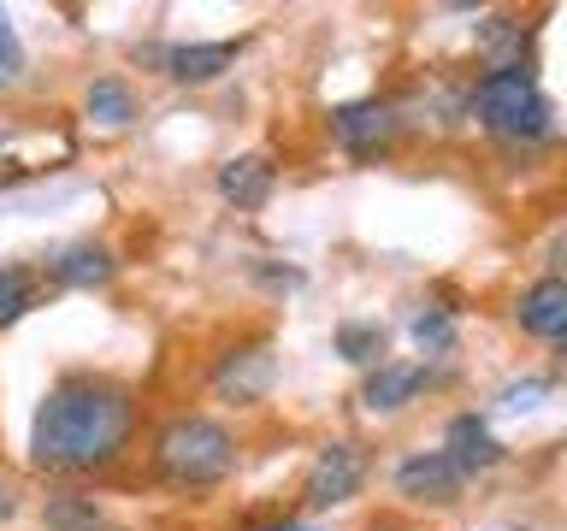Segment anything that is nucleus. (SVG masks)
Segmentation results:
<instances>
[{
    "mask_svg": "<svg viewBox=\"0 0 567 531\" xmlns=\"http://www.w3.org/2000/svg\"><path fill=\"white\" fill-rule=\"evenodd\" d=\"M136 402L118 378L71 372L42 396L30 419V460L42 472H101L131 449Z\"/></svg>",
    "mask_w": 567,
    "mask_h": 531,
    "instance_id": "1",
    "label": "nucleus"
},
{
    "mask_svg": "<svg viewBox=\"0 0 567 531\" xmlns=\"http://www.w3.org/2000/svg\"><path fill=\"white\" fill-rule=\"evenodd\" d=\"M148 460L172 490H213L237 472V437L207 414H172L154 431Z\"/></svg>",
    "mask_w": 567,
    "mask_h": 531,
    "instance_id": "2",
    "label": "nucleus"
},
{
    "mask_svg": "<svg viewBox=\"0 0 567 531\" xmlns=\"http://www.w3.org/2000/svg\"><path fill=\"white\" fill-rule=\"evenodd\" d=\"M467 113L496 142H538L549 131V101L532 71H485L467 95Z\"/></svg>",
    "mask_w": 567,
    "mask_h": 531,
    "instance_id": "3",
    "label": "nucleus"
},
{
    "mask_svg": "<svg viewBox=\"0 0 567 531\" xmlns=\"http://www.w3.org/2000/svg\"><path fill=\"white\" fill-rule=\"evenodd\" d=\"M367 485V449L361 442H326V449L313 455L308 478H301V496H308V508H343L354 502Z\"/></svg>",
    "mask_w": 567,
    "mask_h": 531,
    "instance_id": "4",
    "label": "nucleus"
},
{
    "mask_svg": "<svg viewBox=\"0 0 567 531\" xmlns=\"http://www.w3.org/2000/svg\"><path fill=\"white\" fill-rule=\"evenodd\" d=\"M396 131H402L396 106H390V101H379V95L331 106V136H337V148H343V154H354V159H372V154H384L390 142H396Z\"/></svg>",
    "mask_w": 567,
    "mask_h": 531,
    "instance_id": "5",
    "label": "nucleus"
},
{
    "mask_svg": "<svg viewBox=\"0 0 567 531\" xmlns=\"http://www.w3.org/2000/svg\"><path fill=\"white\" fill-rule=\"evenodd\" d=\"M243 42H172V48H136V60L159 65L172 83H213L237 65Z\"/></svg>",
    "mask_w": 567,
    "mask_h": 531,
    "instance_id": "6",
    "label": "nucleus"
},
{
    "mask_svg": "<svg viewBox=\"0 0 567 531\" xmlns=\"http://www.w3.org/2000/svg\"><path fill=\"white\" fill-rule=\"evenodd\" d=\"M390 478H396V496H408V502H432V508L455 502L461 485H467V472H461L443 449H420V455H408Z\"/></svg>",
    "mask_w": 567,
    "mask_h": 531,
    "instance_id": "7",
    "label": "nucleus"
},
{
    "mask_svg": "<svg viewBox=\"0 0 567 531\" xmlns=\"http://www.w3.org/2000/svg\"><path fill=\"white\" fill-rule=\"evenodd\" d=\"M278 378V361L266 343H248V348H230L219 366H213V389H219L225 402H260L266 389Z\"/></svg>",
    "mask_w": 567,
    "mask_h": 531,
    "instance_id": "8",
    "label": "nucleus"
},
{
    "mask_svg": "<svg viewBox=\"0 0 567 531\" xmlns=\"http://www.w3.org/2000/svg\"><path fill=\"white\" fill-rule=\"evenodd\" d=\"M514 325L538 343H561L567 336V278H538L514 301Z\"/></svg>",
    "mask_w": 567,
    "mask_h": 531,
    "instance_id": "9",
    "label": "nucleus"
},
{
    "mask_svg": "<svg viewBox=\"0 0 567 531\" xmlns=\"http://www.w3.org/2000/svg\"><path fill=\"white\" fill-rule=\"evenodd\" d=\"M48 278L60 290H101V283L118 278V254L106 242H65L60 254H48Z\"/></svg>",
    "mask_w": 567,
    "mask_h": 531,
    "instance_id": "10",
    "label": "nucleus"
},
{
    "mask_svg": "<svg viewBox=\"0 0 567 531\" xmlns=\"http://www.w3.org/2000/svg\"><path fill=\"white\" fill-rule=\"evenodd\" d=\"M425 384H432V372H425L420 361H384V366L367 372L361 407H367V414H396V407H408Z\"/></svg>",
    "mask_w": 567,
    "mask_h": 531,
    "instance_id": "11",
    "label": "nucleus"
},
{
    "mask_svg": "<svg viewBox=\"0 0 567 531\" xmlns=\"http://www.w3.org/2000/svg\"><path fill=\"white\" fill-rule=\"evenodd\" d=\"M272 189H278V166L266 154H237V159L219 166V195L237 212H260L266 201H272Z\"/></svg>",
    "mask_w": 567,
    "mask_h": 531,
    "instance_id": "12",
    "label": "nucleus"
},
{
    "mask_svg": "<svg viewBox=\"0 0 567 531\" xmlns=\"http://www.w3.org/2000/svg\"><path fill=\"white\" fill-rule=\"evenodd\" d=\"M478 60L485 71H532V24L520 18H485L478 24Z\"/></svg>",
    "mask_w": 567,
    "mask_h": 531,
    "instance_id": "13",
    "label": "nucleus"
},
{
    "mask_svg": "<svg viewBox=\"0 0 567 531\" xmlns=\"http://www.w3.org/2000/svg\"><path fill=\"white\" fill-rule=\"evenodd\" d=\"M443 455H450L461 472H491L496 460H503V442L485 431V419H478V414H455L450 431H443Z\"/></svg>",
    "mask_w": 567,
    "mask_h": 531,
    "instance_id": "14",
    "label": "nucleus"
},
{
    "mask_svg": "<svg viewBox=\"0 0 567 531\" xmlns=\"http://www.w3.org/2000/svg\"><path fill=\"white\" fill-rule=\"evenodd\" d=\"M83 113L106 124V131H124V124H136V95H131V83L124 77H95L89 83V95H83Z\"/></svg>",
    "mask_w": 567,
    "mask_h": 531,
    "instance_id": "15",
    "label": "nucleus"
},
{
    "mask_svg": "<svg viewBox=\"0 0 567 531\" xmlns=\"http://www.w3.org/2000/svg\"><path fill=\"white\" fill-rule=\"evenodd\" d=\"M30 308H42V278H35V266L7 260L0 266V331L18 325Z\"/></svg>",
    "mask_w": 567,
    "mask_h": 531,
    "instance_id": "16",
    "label": "nucleus"
},
{
    "mask_svg": "<svg viewBox=\"0 0 567 531\" xmlns=\"http://www.w3.org/2000/svg\"><path fill=\"white\" fill-rule=\"evenodd\" d=\"M42 525L48 531H124L118 520H106L89 496H48V502H42Z\"/></svg>",
    "mask_w": 567,
    "mask_h": 531,
    "instance_id": "17",
    "label": "nucleus"
},
{
    "mask_svg": "<svg viewBox=\"0 0 567 531\" xmlns=\"http://www.w3.org/2000/svg\"><path fill=\"white\" fill-rule=\"evenodd\" d=\"M337 354L354 366H384V325H361V319L337 325Z\"/></svg>",
    "mask_w": 567,
    "mask_h": 531,
    "instance_id": "18",
    "label": "nucleus"
},
{
    "mask_svg": "<svg viewBox=\"0 0 567 531\" xmlns=\"http://www.w3.org/2000/svg\"><path fill=\"white\" fill-rule=\"evenodd\" d=\"M414 343H420L425 354H450V348H455V319H450V308H425V313L414 319Z\"/></svg>",
    "mask_w": 567,
    "mask_h": 531,
    "instance_id": "19",
    "label": "nucleus"
},
{
    "mask_svg": "<svg viewBox=\"0 0 567 531\" xmlns=\"http://www.w3.org/2000/svg\"><path fill=\"white\" fill-rule=\"evenodd\" d=\"M18 77H24V42H18L12 18L0 12V88H12Z\"/></svg>",
    "mask_w": 567,
    "mask_h": 531,
    "instance_id": "20",
    "label": "nucleus"
},
{
    "mask_svg": "<svg viewBox=\"0 0 567 531\" xmlns=\"http://www.w3.org/2000/svg\"><path fill=\"white\" fill-rule=\"evenodd\" d=\"M538 396H549V378H520L503 389V407H538Z\"/></svg>",
    "mask_w": 567,
    "mask_h": 531,
    "instance_id": "21",
    "label": "nucleus"
},
{
    "mask_svg": "<svg viewBox=\"0 0 567 531\" xmlns=\"http://www.w3.org/2000/svg\"><path fill=\"white\" fill-rule=\"evenodd\" d=\"M18 513V502H12V490H0V520H12Z\"/></svg>",
    "mask_w": 567,
    "mask_h": 531,
    "instance_id": "22",
    "label": "nucleus"
},
{
    "mask_svg": "<svg viewBox=\"0 0 567 531\" xmlns=\"http://www.w3.org/2000/svg\"><path fill=\"white\" fill-rule=\"evenodd\" d=\"M266 531H313V525H290V520H278V525H266Z\"/></svg>",
    "mask_w": 567,
    "mask_h": 531,
    "instance_id": "23",
    "label": "nucleus"
},
{
    "mask_svg": "<svg viewBox=\"0 0 567 531\" xmlns=\"http://www.w3.org/2000/svg\"><path fill=\"white\" fill-rule=\"evenodd\" d=\"M561 348H567V336H561Z\"/></svg>",
    "mask_w": 567,
    "mask_h": 531,
    "instance_id": "24",
    "label": "nucleus"
}]
</instances>
